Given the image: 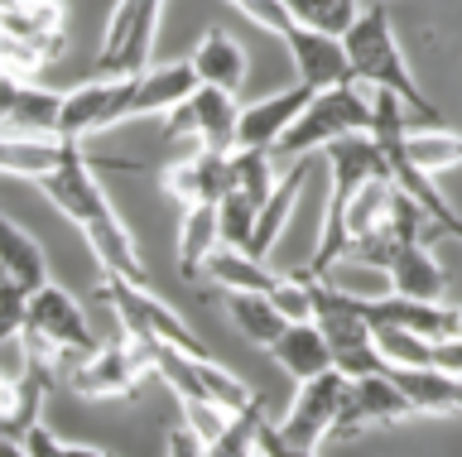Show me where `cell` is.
<instances>
[{"label":"cell","mask_w":462,"mask_h":457,"mask_svg":"<svg viewBox=\"0 0 462 457\" xmlns=\"http://www.w3.org/2000/svg\"><path fill=\"white\" fill-rule=\"evenodd\" d=\"M101 169L140 174L135 160H92V154H87V140H68L63 160H58L34 188L87 236V251L97 255L101 275H125L135 284H150V270H144V255L135 246V236H130V226L116 217L111 197L101 188Z\"/></svg>","instance_id":"1"},{"label":"cell","mask_w":462,"mask_h":457,"mask_svg":"<svg viewBox=\"0 0 462 457\" xmlns=\"http://www.w3.org/2000/svg\"><path fill=\"white\" fill-rule=\"evenodd\" d=\"M342 49H346V63H352V78L361 82V87H385L395 92L404 106L414 111L419 121H443L439 106L429 102V92L414 82L410 63H404V49L395 39V24H390V10L385 0H371V5L356 10V20L346 24L342 34Z\"/></svg>","instance_id":"2"},{"label":"cell","mask_w":462,"mask_h":457,"mask_svg":"<svg viewBox=\"0 0 462 457\" xmlns=\"http://www.w3.org/2000/svg\"><path fill=\"white\" fill-rule=\"evenodd\" d=\"M356 131H371V96L361 92V82H337V87L313 92V102L299 111V121L280 135L274 160L280 164L313 160V154H323L332 140L356 135Z\"/></svg>","instance_id":"3"},{"label":"cell","mask_w":462,"mask_h":457,"mask_svg":"<svg viewBox=\"0 0 462 457\" xmlns=\"http://www.w3.org/2000/svg\"><path fill=\"white\" fill-rule=\"evenodd\" d=\"M97 298L116 313V323H121L125 337H135V342H164V347L208 356V342L193 333V323H188L173 304H164L150 284H135V279H125V275H101Z\"/></svg>","instance_id":"4"},{"label":"cell","mask_w":462,"mask_h":457,"mask_svg":"<svg viewBox=\"0 0 462 457\" xmlns=\"http://www.w3.org/2000/svg\"><path fill=\"white\" fill-rule=\"evenodd\" d=\"M150 376V356H144V342L125 337H101L87 356H72L58 370V385H68L78 399H140V385Z\"/></svg>","instance_id":"5"},{"label":"cell","mask_w":462,"mask_h":457,"mask_svg":"<svg viewBox=\"0 0 462 457\" xmlns=\"http://www.w3.org/2000/svg\"><path fill=\"white\" fill-rule=\"evenodd\" d=\"M20 337H24V347L53 356L58 370H63V361H72V356H87V352L101 342L97 327L87 323L82 304L63 289V284H53V279H43L39 289H29V308H24Z\"/></svg>","instance_id":"6"},{"label":"cell","mask_w":462,"mask_h":457,"mask_svg":"<svg viewBox=\"0 0 462 457\" xmlns=\"http://www.w3.org/2000/svg\"><path fill=\"white\" fill-rule=\"evenodd\" d=\"M144 356H150V376H159L179 395V405H222V409H241L255 390L241 376L217 361V356H193L179 347H164V342H144Z\"/></svg>","instance_id":"7"},{"label":"cell","mask_w":462,"mask_h":457,"mask_svg":"<svg viewBox=\"0 0 462 457\" xmlns=\"http://www.w3.org/2000/svg\"><path fill=\"white\" fill-rule=\"evenodd\" d=\"M236 92L222 87H198L183 96L179 106L164 111V131L159 140L173 145V140H193V150H236Z\"/></svg>","instance_id":"8"},{"label":"cell","mask_w":462,"mask_h":457,"mask_svg":"<svg viewBox=\"0 0 462 457\" xmlns=\"http://www.w3.org/2000/svg\"><path fill=\"white\" fill-rule=\"evenodd\" d=\"M342 390H346V376L337 366L299 380L294 399H289V414L280 419L284 452H323L328 448V434H332V419H337Z\"/></svg>","instance_id":"9"},{"label":"cell","mask_w":462,"mask_h":457,"mask_svg":"<svg viewBox=\"0 0 462 457\" xmlns=\"http://www.w3.org/2000/svg\"><path fill=\"white\" fill-rule=\"evenodd\" d=\"M404 419H419L410 395L390 380V370H375V376H361V380H346L342 390V405H337V419H332V434L328 443H346V438H361L366 428H381V424H404Z\"/></svg>","instance_id":"10"},{"label":"cell","mask_w":462,"mask_h":457,"mask_svg":"<svg viewBox=\"0 0 462 457\" xmlns=\"http://www.w3.org/2000/svg\"><path fill=\"white\" fill-rule=\"evenodd\" d=\"M125 121H130V73L125 78L92 73L78 87H68L63 106H58V135H68V140H92Z\"/></svg>","instance_id":"11"},{"label":"cell","mask_w":462,"mask_h":457,"mask_svg":"<svg viewBox=\"0 0 462 457\" xmlns=\"http://www.w3.org/2000/svg\"><path fill=\"white\" fill-rule=\"evenodd\" d=\"M159 188L179 207H212L231 188V150H193L179 164L159 169Z\"/></svg>","instance_id":"12"},{"label":"cell","mask_w":462,"mask_h":457,"mask_svg":"<svg viewBox=\"0 0 462 457\" xmlns=\"http://www.w3.org/2000/svg\"><path fill=\"white\" fill-rule=\"evenodd\" d=\"M280 44L289 49L294 78L309 82L313 92L337 87V82H356L352 63H346V49H342V34H323V30H309V24H294Z\"/></svg>","instance_id":"13"},{"label":"cell","mask_w":462,"mask_h":457,"mask_svg":"<svg viewBox=\"0 0 462 457\" xmlns=\"http://www.w3.org/2000/svg\"><path fill=\"white\" fill-rule=\"evenodd\" d=\"M309 102H313V87L294 78L289 87L260 96V102H251V106H241V116H236V145L274 150V145H280V135L299 121V111L309 106Z\"/></svg>","instance_id":"14"},{"label":"cell","mask_w":462,"mask_h":457,"mask_svg":"<svg viewBox=\"0 0 462 457\" xmlns=\"http://www.w3.org/2000/svg\"><path fill=\"white\" fill-rule=\"evenodd\" d=\"M309 174H313L309 160H289V169L274 178L270 197H265V203H260V212H255V232H251V246H245V255H255V260H270V255H274V246H280V236H284V226L294 222V207H299L303 188H309Z\"/></svg>","instance_id":"15"},{"label":"cell","mask_w":462,"mask_h":457,"mask_svg":"<svg viewBox=\"0 0 462 457\" xmlns=\"http://www.w3.org/2000/svg\"><path fill=\"white\" fill-rule=\"evenodd\" d=\"M188 63H193V78L202 87H222V92H241L245 73H251V53H245V44L231 30H222V24H208V34L193 44Z\"/></svg>","instance_id":"16"},{"label":"cell","mask_w":462,"mask_h":457,"mask_svg":"<svg viewBox=\"0 0 462 457\" xmlns=\"http://www.w3.org/2000/svg\"><path fill=\"white\" fill-rule=\"evenodd\" d=\"M385 370L410 395L414 414H424V419H462V376H448L439 366H385Z\"/></svg>","instance_id":"17"},{"label":"cell","mask_w":462,"mask_h":457,"mask_svg":"<svg viewBox=\"0 0 462 457\" xmlns=\"http://www.w3.org/2000/svg\"><path fill=\"white\" fill-rule=\"evenodd\" d=\"M198 87L193 78V63L179 59V63H150L140 73H130V121L140 116H164L169 106H179L188 92Z\"/></svg>","instance_id":"18"},{"label":"cell","mask_w":462,"mask_h":457,"mask_svg":"<svg viewBox=\"0 0 462 457\" xmlns=\"http://www.w3.org/2000/svg\"><path fill=\"white\" fill-rule=\"evenodd\" d=\"M274 356V366L284 370L289 380H309L318 376V370H328L332 366V347H328V337H323V327H318L313 318H299V323H284V333L265 347Z\"/></svg>","instance_id":"19"},{"label":"cell","mask_w":462,"mask_h":457,"mask_svg":"<svg viewBox=\"0 0 462 457\" xmlns=\"http://www.w3.org/2000/svg\"><path fill=\"white\" fill-rule=\"evenodd\" d=\"M385 284H390V294H404V298H443L448 294V275L433 260L429 241H400L385 265Z\"/></svg>","instance_id":"20"},{"label":"cell","mask_w":462,"mask_h":457,"mask_svg":"<svg viewBox=\"0 0 462 457\" xmlns=\"http://www.w3.org/2000/svg\"><path fill=\"white\" fill-rule=\"evenodd\" d=\"M63 150H68V135H10V131H0V178L39 183L63 160Z\"/></svg>","instance_id":"21"},{"label":"cell","mask_w":462,"mask_h":457,"mask_svg":"<svg viewBox=\"0 0 462 457\" xmlns=\"http://www.w3.org/2000/svg\"><path fill=\"white\" fill-rule=\"evenodd\" d=\"M202 284H212V289H255V294H270L274 289V270L265 265V260H255V255H245V251H236V246H217L208 251V260H202V275H198Z\"/></svg>","instance_id":"22"},{"label":"cell","mask_w":462,"mask_h":457,"mask_svg":"<svg viewBox=\"0 0 462 457\" xmlns=\"http://www.w3.org/2000/svg\"><path fill=\"white\" fill-rule=\"evenodd\" d=\"M400 154H404L414 169H424L429 178H443V174H453V169H462V135L448 131L443 121L410 125V131H404V140H400Z\"/></svg>","instance_id":"23"},{"label":"cell","mask_w":462,"mask_h":457,"mask_svg":"<svg viewBox=\"0 0 462 457\" xmlns=\"http://www.w3.org/2000/svg\"><path fill=\"white\" fill-rule=\"evenodd\" d=\"M0 275H10L14 284H24V289H39L43 279H49V255H43L39 236L24 232L14 217L0 212Z\"/></svg>","instance_id":"24"},{"label":"cell","mask_w":462,"mask_h":457,"mask_svg":"<svg viewBox=\"0 0 462 457\" xmlns=\"http://www.w3.org/2000/svg\"><path fill=\"white\" fill-rule=\"evenodd\" d=\"M222 308H226V323L251 342V347H270L274 337L284 333V313L270 304V294H255V289H226L222 294Z\"/></svg>","instance_id":"25"},{"label":"cell","mask_w":462,"mask_h":457,"mask_svg":"<svg viewBox=\"0 0 462 457\" xmlns=\"http://www.w3.org/2000/svg\"><path fill=\"white\" fill-rule=\"evenodd\" d=\"M217 203L212 207H183V222H179V275L193 284L202 275V260L208 251L217 246Z\"/></svg>","instance_id":"26"},{"label":"cell","mask_w":462,"mask_h":457,"mask_svg":"<svg viewBox=\"0 0 462 457\" xmlns=\"http://www.w3.org/2000/svg\"><path fill=\"white\" fill-rule=\"evenodd\" d=\"M274 150H260V145H236L231 150V188L245 193L251 203L260 207L274 188V178H280V169H274Z\"/></svg>","instance_id":"27"},{"label":"cell","mask_w":462,"mask_h":457,"mask_svg":"<svg viewBox=\"0 0 462 457\" xmlns=\"http://www.w3.org/2000/svg\"><path fill=\"white\" fill-rule=\"evenodd\" d=\"M371 337L381 347L385 366H433V342L395 323H371Z\"/></svg>","instance_id":"28"},{"label":"cell","mask_w":462,"mask_h":457,"mask_svg":"<svg viewBox=\"0 0 462 457\" xmlns=\"http://www.w3.org/2000/svg\"><path fill=\"white\" fill-rule=\"evenodd\" d=\"M284 10L294 15V24H309V30H323V34H346L361 0H284Z\"/></svg>","instance_id":"29"},{"label":"cell","mask_w":462,"mask_h":457,"mask_svg":"<svg viewBox=\"0 0 462 457\" xmlns=\"http://www.w3.org/2000/svg\"><path fill=\"white\" fill-rule=\"evenodd\" d=\"M260 419H265V409H260V395H251L241 409H231L226 428H222V434H217V438L208 443V452H212V457H226V452H231V457H241V452H251Z\"/></svg>","instance_id":"30"},{"label":"cell","mask_w":462,"mask_h":457,"mask_svg":"<svg viewBox=\"0 0 462 457\" xmlns=\"http://www.w3.org/2000/svg\"><path fill=\"white\" fill-rule=\"evenodd\" d=\"M255 212H260V207H255L245 193H236V188L222 193V203H217V236H222V246H236V251L251 246Z\"/></svg>","instance_id":"31"},{"label":"cell","mask_w":462,"mask_h":457,"mask_svg":"<svg viewBox=\"0 0 462 457\" xmlns=\"http://www.w3.org/2000/svg\"><path fill=\"white\" fill-rule=\"evenodd\" d=\"M236 15H245L255 24V30H265V34H274V39H284L289 30H294V15L284 10V0H226Z\"/></svg>","instance_id":"32"},{"label":"cell","mask_w":462,"mask_h":457,"mask_svg":"<svg viewBox=\"0 0 462 457\" xmlns=\"http://www.w3.org/2000/svg\"><path fill=\"white\" fill-rule=\"evenodd\" d=\"M20 448H24V452H68V457H72V452H78V457H101V452H106V448H92V443L58 438L43 419H34V424H29L24 434H20Z\"/></svg>","instance_id":"33"},{"label":"cell","mask_w":462,"mask_h":457,"mask_svg":"<svg viewBox=\"0 0 462 457\" xmlns=\"http://www.w3.org/2000/svg\"><path fill=\"white\" fill-rule=\"evenodd\" d=\"M24 308H29V289H24V284H14L10 275H0V342L20 337Z\"/></svg>","instance_id":"34"},{"label":"cell","mask_w":462,"mask_h":457,"mask_svg":"<svg viewBox=\"0 0 462 457\" xmlns=\"http://www.w3.org/2000/svg\"><path fill=\"white\" fill-rule=\"evenodd\" d=\"M164 452H173V457H202V452H208V438H202L193 424H183V428H169V438H164Z\"/></svg>","instance_id":"35"},{"label":"cell","mask_w":462,"mask_h":457,"mask_svg":"<svg viewBox=\"0 0 462 457\" xmlns=\"http://www.w3.org/2000/svg\"><path fill=\"white\" fill-rule=\"evenodd\" d=\"M433 366L448 370V376H462V333L433 342Z\"/></svg>","instance_id":"36"},{"label":"cell","mask_w":462,"mask_h":457,"mask_svg":"<svg viewBox=\"0 0 462 457\" xmlns=\"http://www.w3.org/2000/svg\"><path fill=\"white\" fill-rule=\"evenodd\" d=\"M251 452H270V457H280V452H284V438H280V424H270V419H260V428H255V443H251Z\"/></svg>","instance_id":"37"},{"label":"cell","mask_w":462,"mask_h":457,"mask_svg":"<svg viewBox=\"0 0 462 457\" xmlns=\"http://www.w3.org/2000/svg\"><path fill=\"white\" fill-rule=\"evenodd\" d=\"M0 5H10V0H0Z\"/></svg>","instance_id":"38"}]
</instances>
